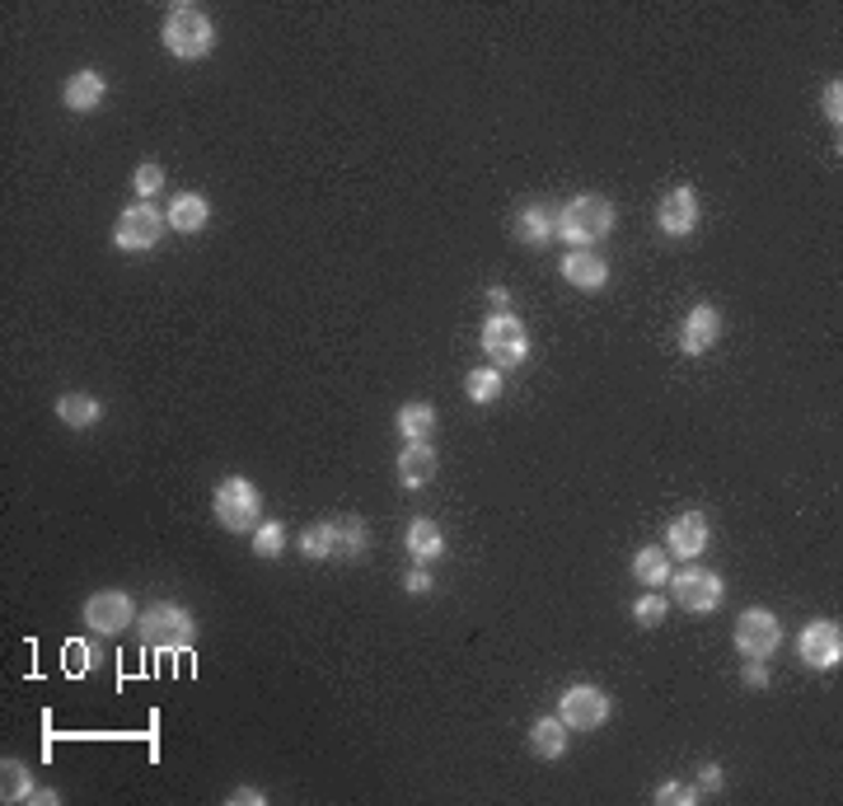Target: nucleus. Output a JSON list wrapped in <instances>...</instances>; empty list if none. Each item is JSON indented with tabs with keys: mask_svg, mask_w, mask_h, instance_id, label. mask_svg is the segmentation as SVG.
I'll return each instance as SVG.
<instances>
[{
	"mask_svg": "<svg viewBox=\"0 0 843 806\" xmlns=\"http://www.w3.org/2000/svg\"><path fill=\"white\" fill-rule=\"evenodd\" d=\"M301 549L314 563H356V558L371 553V525L352 517V511L347 517H324V521L305 525Z\"/></svg>",
	"mask_w": 843,
	"mask_h": 806,
	"instance_id": "f257e3e1",
	"label": "nucleus"
},
{
	"mask_svg": "<svg viewBox=\"0 0 843 806\" xmlns=\"http://www.w3.org/2000/svg\"><path fill=\"white\" fill-rule=\"evenodd\" d=\"M614 226H619V212H614V202L605 193H577L558 212L553 235L567 244V249H590V244H600Z\"/></svg>",
	"mask_w": 843,
	"mask_h": 806,
	"instance_id": "f03ea898",
	"label": "nucleus"
},
{
	"mask_svg": "<svg viewBox=\"0 0 843 806\" xmlns=\"http://www.w3.org/2000/svg\"><path fill=\"white\" fill-rule=\"evenodd\" d=\"M212 517L220 530L231 534H254L263 525V492L254 479L244 474H225L212 492Z\"/></svg>",
	"mask_w": 843,
	"mask_h": 806,
	"instance_id": "7ed1b4c3",
	"label": "nucleus"
},
{
	"mask_svg": "<svg viewBox=\"0 0 843 806\" xmlns=\"http://www.w3.org/2000/svg\"><path fill=\"white\" fill-rule=\"evenodd\" d=\"M159 38H165V48L178 57V61H202L212 48H216V24L212 14L202 6H188V0H178L169 6L165 24H159Z\"/></svg>",
	"mask_w": 843,
	"mask_h": 806,
	"instance_id": "20e7f679",
	"label": "nucleus"
},
{
	"mask_svg": "<svg viewBox=\"0 0 843 806\" xmlns=\"http://www.w3.org/2000/svg\"><path fill=\"white\" fill-rule=\"evenodd\" d=\"M136 638L159 652H188L197 642V623L178 600H155L150 610L136 615Z\"/></svg>",
	"mask_w": 843,
	"mask_h": 806,
	"instance_id": "39448f33",
	"label": "nucleus"
},
{
	"mask_svg": "<svg viewBox=\"0 0 843 806\" xmlns=\"http://www.w3.org/2000/svg\"><path fill=\"white\" fill-rule=\"evenodd\" d=\"M666 587H670L675 604L685 615H713V610H722V600H726L722 577L713 568H703V563H685L679 572H670Z\"/></svg>",
	"mask_w": 843,
	"mask_h": 806,
	"instance_id": "423d86ee",
	"label": "nucleus"
},
{
	"mask_svg": "<svg viewBox=\"0 0 843 806\" xmlns=\"http://www.w3.org/2000/svg\"><path fill=\"white\" fill-rule=\"evenodd\" d=\"M614 712V699L600 685H567L558 694V718L567 731H600Z\"/></svg>",
	"mask_w": 843,
	"mask_h": 806,
	"instance_id": "0eeeda50",
	"label": "nucleus"
},
{
	"mask_svg": "<svg viewBox=\"0 0 843 806\" xmlns=\"http://www.w3.org/2000/svg\"><path fill=\"white\" fill-rule=\"evenodd\" d=\"M483 352H488V362L497 366V371H511V366H520L530 356V333H526V324H520V315H488V324H483Z\"/></svg>",
	"mask_w": 843,
	"mask_h": 806,
	"instance_id": "6e6552de",
	"label": "nucleus"
},
{
	"mask_svg": "<svg viewBox=\"0 0 843 806\" xmlns=\"http://www.w3.org/2000/svg\"><path fill=\"white\" fill-rule=\"evenodd\" d=\"M732 638H736V652L745 661H768L773 652H778V642H783V623H778V615H773V610L749 604V610L736 619Z\"/></svg>",
	"mask_w": 843,
	"mask_h": 806,
	"instance_id": "1a4fd4ad",
	"label": "nucleus"
},
{
	"mask_svg": "<svg viewBox=\"0 0 843 806\" xmlns=\"http://www.w3.org/2000/svg\"><path fill=\"white\" fill-rule=\"evenodd\" d=\"M165 230H169V220L159 216V207H150V202H131V207L118 216V226H112V244H118L122 254H146V249H155Z\"/></svg>",
	"mask_w": 843,
	"mask_h": 806,
	"instance_id": "9d476101",
	"label": "nucleus"
},
{
	"mask_svg": "<svg viewBox=\"0 0 843 806\" xmlns=\"http://www.w3.org/2000/svg\"><path fill=\"white\" fill-rule=\"evenodd\" d=\"M796 657L811 670H834L843 661V629L834 619H811L802 638H796Z\"/></svg>",
	"mask_w": 843,
	"mask_h": 806,
	"instance_id": "9b49d317",
	"label": "nucleus"
},
{
	"mask_svg": "<svg viewBox=\"0 0 843 806\" xmlns=\"http://www.w3.org/2000/svg\"><path fill=\"white\" fill-rule=\"evenodd\" d=\"M85 629H95L104 638L122 633V629H136V604L127 591H95L85 600Z\"/></svg>",
	"mask_w": 843,
	"mask_h": 806,
	"instance_id": "f8f14e48",
	"label": "nucleus"
},
{
	"mask_svg": "<svg viewBox=\"0 0 843 806\" xmlns=\"http://www.w3.org/2000/svg\"><path fill=\"white\" fill-rule=\"evenodd\" d=\"M698 216H703L698 193H694L689 184H679V188H670L666 197H660V207H656V230L670 235V239H685V235L698 230Z\"/></svg>",
	"mask_w": 843,
	"mask_h": 806,
	"instance_id": "ddd939ff",
	"label": "nucleus"
},
{
	"mask_svg": "<svg viewBox=\"0 0 843 806\" xmlns=\"http://www.w3.org/2000/svg\"><path fill=\"white\" fill-rule=\"evenodd\" d=\"M713 530H708V517L703 511H679V517H670L666 525V553L670 558H685V563H694V558L708 549Z\"/></svg>",
	"mask_w": 843,
	"mask_h": 806,
	"instance_id": "4468645a",
	"label": "nucleus"
},
{
	"mask_svg": "<svg viewBox=\"0 0 843 806\" xmlns=\"http://www.w3.org/2000/svg\"><path fill=\"white\" fill-rule=\"evenodd\" d=\"M717 338H722V315H717V305L698 301L689 315H685V324H679V352H685V356H703V352L717 347Z\"/></svg>",
	"mask_w": 843,
	"mask_h": 806,
	"instance_id": "2eb2a0df",
	"label": "nucleus"
},
{
	"mask_svg": "<svg viewBox=\"0 0 843 806\" xmlns=\"http://www.w3.org/2000/svg\"><path fill=\"white\" fill-rule=\"evenodd\" d=\"M558 273H562V282H572V291H605L609 286V263L590 249H567Z\"/></svg>",
	"mask_w": 843,
	"mask_h": 806,
	"instance_id": "dca6fc26",
	"label": "nucleus"
},
{
	"mask_svg": "<svg viewBox=\"0 0 843 806\" xmlns=\"http://www.w3.org/2000/svg\"><path fill=\"white\" fill-rule=\"evenodd\" d=\"M104 99H108V80L95 71V66L66 76V85H61V104L71 108V114H95V108H104Z\"/></svg>",
	"mask_w": 843,
	"mask_h": 806,
	"instance_id": "f3484780",
	"label": "nucleus"
},
{
	"mask_svg": "<svg viewBox=\"0 0 843 806\" xmlns=\"http://www.w3.org/2000/svg\"><path fill=\"white\" fill-rule=\"evenodd\" d=\"M403 544H408V558L422 563V568L437 563V558H445V534H441V525L431 521V517H413V521H408Z\"/></svg>",
	"mask_w": 843,
	"mask_h": 806,
	"instance_id": "a211bd4d",
	"label": "nucleus"
},
{
	"mask_svg": "<svg viewBox=\"0 0 843 806\" xmlns=\"http://www.w3.org/2000/svg\"><path fill=\"white\" fill-rule=\"evenodd\" d=\"M394 469H399L403 488H427L431 479H437V451H431V441H403Z\"/></svg>",
	"mask_w": 843,
	"mask_h": 806,
	"instance_id": "6ab92c4d",
	"label": "nucleus"
},
{
	"mask_svg": "<svg viewBox=\"0 0 843 806\" xmlns=\"http://www.w3.org/2000/svg\"><path fill=\"white\" fill-rule=\"evenodd\" d=\"M165 220H169V230H178V235H197V230H207V220H212V202L202 193H174Z\"/></svg>",
	"mask_w": 843,
	"mask_h": 806,
	"instance_id": "aec40b11",
	"label": "nucleus"
},
{
	"mask_svg": "<svg viewBox=\"0 0 843 806\" xmlns=\"http://www.w3.org/2000/svg\"><path fill=\"white\" fill-rule=\"evenodd\" d=\"M394 432H399L403 441H431V432H437V409H431L427 399H408V403H399Z\"/></svg>",
	"mask_w": 843,
	"mask_h": 806,
	"instance_id": "412c9836",
	"label": "nucleus"
},
{
	"mask_svg": "<svg viewBox=\"0 0 843 806\" xmlns=\"http://www.w3.org/2000/svg\"><path fill=\"white\" fill-rule=\"evenodd\" d=\"M567 746H572V731L562 727L558 712L553 718H535V727H530V755L535 759H562Z\"/></svg>",
	"mask_w": 843,
	"mask_h": 806,
	"instance_id": "4be33fe9",
	"label": "nucleus"
},
{
	"mask_svg": "<svg viewBox=\"0 0 843 806\" xmlns=\"http://www.w3.org/2000/svg\"><path fill=\"white\" fill-rule=\"evenodd\" d=\"M553 226H558V212L543 207V202H530V207L516 212V239L520 244H535V249L553 239Z\"/></svg>",
	"mask_w": 843,
	"mask_h": 806,
	"instance_id": "5701e85b",
	"label": "nucleus"
},
{
	"mask_svg": "<svg viewBox=\"0 0 843 806\" xmlns=\"http://www.w3.org/2000/svg\"><path fill=\"white\" fill-rule=\"evenodd\" d=\"M633 581H637L643 591L666 587V581H670V553H666V549H656V544L637 549V553H633Z\"/></svg>",
	"mask_w": 843,
	"mask_h": 806,
	"instance_id": "b1692460",
	"label": "nucleus"
},
{
	"mask_svg": "<svg viewBox=\"0 0 843 806\" xmlns=\"http://www.w3.org/2000/svg\"><path fill=\"white\" fill-rule=\"evenodd\" d=\"M57 417L66 422V427L85 432V427H95V422L104 417V403L95 394H61L57 399Z\"/></svg>",
	"mask_w": 843,
	"mask_h": 806,
	"instance_id": "393cba45",
	"label": "nucleus"
},
{
	"mask_svg": "<svg viewBox=\"0 0 843 806\" xmlns=\"http://www.w3.org/2000/svg\"><path fill=\"white\" fill-rule=\"evenodd\" d=\"M464 394H469V403H478V409L497 403L501 399V371L497 366H473L464 375Z\"/></svg>",
	"mask_w": 843,
	"mask_h": 806,
	"instance_id": "a878e982",
	"label": "nucleus"
},
{
	"mask_svg": "<svg viewBox=\"0 0 843 806\" xmlns=\"http://www.w3.org/2000/svg\"><path fill=\"white\" fill-rule=\"evenodd\" d=\"M0 797L6 802H29L33 797V774H29L24 759H6V765H0Z\"/></svg>",
	"mask_w": 843,
	"mask_h": 806,
	"instance_id": "bb28decb",
	"label": "nucleus"
},
{
	"mask_svg": "<svg viewBox=\"0 0 843 806\" xmlns=\"http://www.w3.org/2000/svg\"><path fill=\"white\" fill-rule=\"evenodd\" d=\"M633 623L637 629H660L666 623V596H656V591H643L633 600Z\"/></svg>",
	"mask_w": 843,
	"mask_h": 806,
	"instance_id": "cd10ccee",
	"label": "nucleus"
},
{
	"mask_svg": "<svg viewBox=\"0 0 843 806\" xmlns=\"http://www.w3.org/2000/svg\"><path fill=\"white\" fill-rule=\"evenodd\" d=\"M282 549H286V525L282 521H263L254 530V553L258 558H282Z\"/></svg>",
	"mask_w": 843,
	"mask_h": 806,
	"instance_id": "c85d7f7f",
	"label": "nucleus"
},
{
	"mask_svg": "<svg viewBox=\"0 0 843 806\" xmlns=\"http://www.w3.org/2000/svg\"><path fill=\"white\" fill-rule=\"evenodd\" d=\"M131 188H136V202H150L159 188H165V169H159L155 160L136 165V174H131Z\"/></svg>",
	"mask_w": 843,
	"mask_h": 806,
	"instance_id": "c756f323",
	"label": "nucleus"
},
{
	"mask_svg": "<svg viewBox=\"0 0 843 806\" xmlns=\"http://www.w3.org/2000/svg\"><path fill=\"white\" fill-rule=\"evenodd\" d=\"M703 793L694 788V783H660V788L651 793L656 806H694Z\"/></svg>",
	"mask_w": 843,
	"mask_h": 806,
	"instance_id": "7c9ffc66",
	"label": "nucleus"
},
{
	"mask_svg": "<svg viewBox=\"0 0 843 806\" xmlns=\"http://www.w3.org/2000/svg\"><path fill=\"white\" fill-rule=\"evenodd\" d=\"M95 661H99L95 647H85V642H66V670H71V676H89V670H95Z\"/></svg>",
	"mask_w": 843,
	"mask_h": 806,
	"instance_id": "2f4dec72",
	"label": "nucleus"
},
{
	"mask_svg": "<svg viewBox=\"0 0 843 806\" xmlns=\"http://www.w3.org/2000/svg\"><path fill=\"white\" fill-rule=\"evenodd\" d=\"M820 114H825L834 127L843 122V85H839V80L825 85V95H820Z\"/></svg>",
	"mask_w": 843,
	"mask_h": 806,
	"instance_id": "473e14b6",
	"label": "nucleus"
},
{
	"mask_svg": "<svg viewBox=\"0 0 843 806\" xmlns=\"http://www.w3.org/2000/svg\"><path fill=\"white\" fill-rule=\"evenodd\" d=\"M694 788H698V793H722V788H726V774H722V765H703Z\"/></svg>",
	"mask_w": 843,
	"mask_h": 806,
	"instance_id": "72a5a7b5",
	"label": "nucleus"
},
{
	"mask_svg": "<svg viewBox=\"0 0 843 806\" xmlns=\"http://www.w3.org/2000/svg\"><path fill=\"white\" fill-rule=\"evenodd\" d=\"M403 591H408V596H427V591H431V572H427L422 563H418L413 572L403 577Z\"/></svg>",
	"mask_w": 843,
	"mask_h": 806,
	"instance_id": "f704fd0d",
	"label": "nucleus"
},
{
	"mask_svg": "<svg viewBox=\"0 0 843 806\" xmlns=\"http://www.w3.org/2000/svg\"><path fill=\"white\" fill-rule=\"evenodd\" d=\"M741 680H745L749 689H764V685H768V666H764V661H745Z\"/></svg>",
	"mask_w": 843,
	"mask_h": 806,
	"instance_id": "c9c22d12",
	"label": "nucleus"
},
{
	"mask_svg": "<svg viewBox=\"0 0 843 806\" xmlns=\"http://www.w3.org/2000/svg\"><path fill=\"white\" fill-rule=\"evenodd\" d=\"M231 806H267V793H258V788H235V793H231Z\"/></svg>",
	"mask_w": 843,
	"mask_h": 806,
	"instance_id": "e433bc0d",
	"label": "nucleus"
},
{
	"mask_svg": "<svg viewBox=\"0 0 843 806\" xmlns=\"http://www.w3.org/2000/svg\"><path fill=\"white\" fill-rule=\"evenodd\" d=\"M488 305H492V315H507V309H511V291L507 286H492L488 291Z\"/></svg>",
	"mask_w": 843,
	"mask_h": 806,
	"instance_id": "4c0bfd02",
	"label": "nucleus"
},
{
	"mask_svg": "<svg viewBox=\"0 0 843 806\" xmlns=\"http://www.w3.org/2000/svg\"><path fill=\"white\" fill-rule=\"evenodd\" d=\"M33 806H57L61 802V793L57 788H33V797H29Z\"/></svg>",
	"mask_w": 843,
	"mask_h": 806,
	"instance_id": "58836bf2",
	"label": "nucleus"
}]
</instances>
